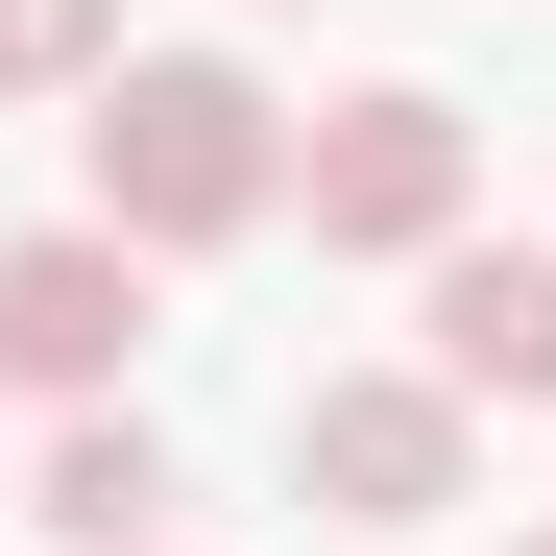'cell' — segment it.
Masks as SVG:
<instances>
[{
	"label": "cell",
	"mask_w": 556,
	"mask_h": 556,
	"mask_svg": "<svg viewBox=\"0 0 556 556\" xmlns=\"http://www.w3.org/2000/svg\"><path fill=\"white\" fill-rule=\"evenodd\" d=\"M73 218L146 242V266L291 218V122H266V73H218V49H122V73H98V194H73Z\"/></svg>",
	"instance_id": "cell-1"
},
{
	"label": "cell",
	"mask_w": 556,
	"mask_h": 556,
	"mask_svg": "<svg viewBox=\"0 0 556 556\" xmlns=\"http://www.w3.org/2000/svg\"><path fill=\"white\" fill-rule=\"evenodd\" d=\"M459 459H484V412H459L435 363H339V388H291V484H315L339 532H435Z\"/></svg>",
	"instance_id": "cell-2"
},
{
	"label": "cell",
	"mask_w": 556,
	"mask_h": 556,
	"mask_svg": "<svg viewBox=\"0 0 556 556\" xmlns=\"http://www.w3.org/2000/svg\"><path fill=\"white\" fill-rule=\"evenodd\" d=\"M291 194H315L339 266H435L459 194H484V146H459V98H412V73H388V98H339V122L291 146Z\"/></svg>",
	"instance_id": "cell-3"
},
{
	"label": "cell",
	"mask_w": 556,
	"mask_h": 556,
	"mask_svg": "<svg viewBox=\"0 0 556 556\" xmlns=\"http://www.w3.org/2000/svg\"><path fill=\"white\" fill-rule=\"evenodd\" d=\"M146 363V242L98 218H49V242H0V388H49V412H98Z\"/></svg>",
	"instance_id": "cell-4"
},
{
	"label": "cell",
	"mask_w": 556,
	"mask_h": 556,
	"mask_svg": "<svg viewBox=\"0 0 556 556\" xmlns=\"http://www.w3.org/2000/svg\"><path fill=\"white\" fill-rule=\"evenodd\" d=\"M435 388L556 412V242H435Z\"/></svg>",
	"instance_id": "cell-5"
},
{
	"label": "cell",
	"mask_w": 556,
	"mask_h": 556,
	"mask_svg": "<svg viewBox=\"0 0 556 556\" xmlns=\"http://www.w3.org/2000/svg\"><path fill=\"white\" fill-rule=\"evenodd\" d=\"M25 508H49V532H73V556H122V532H146V508H169V435H146V412H122V388H98V412H49V484H25Z\"/></svg>",
	"instance_id": "cell-6"
},
{
	"label": "cell",
	"mask_w": 556,
	"mask_h": 556,
	"mask_svg": "<svg viewBox=\"0 0 556 556\" xmlns=\"http://www.w3.org/2000/svg\"><path fill=\"white\" fill-rule=\"evenodd\" d=\"M122 73V0H0V98H98Z\"/></svg>",
	"instance_id": "cell-7"
},
{
	"label": "cell",
	"mask_w": 556,
	"mask_h": 556,
	"mask_svg": "<svg viewBox=\"0 0 556 556\" xmlns=\"http://www.w3.org/2000/svg\"><path fill=\"white\" fill-rule=\"evenodd\" d=\"M122 556H169V532H122Z\"/></svg>",
	"instance_id": "cell-8"
},
{
	"label": "cell",
	"mask_w": 556,
	"mask_h": 556,
	"mask_svg": "<svg viewBox=\"0 0 556 556\" xmlns=\"http://www.w3.org/2000/svg\"><path fill=\"white\" fill-rule=\"evenodd\" d=\"M508 556H556V532H508Z\"/></svg>",
	"instance_id": "cell-9"
}]
</instances>
